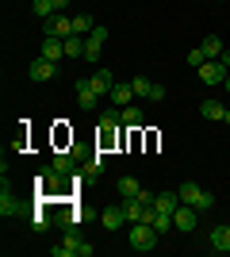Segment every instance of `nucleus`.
I'll list each match as a JSON object with an SVG mask.
<instances>
[{"instance_id": "1", "label": "nucleus", "mask_w": 230, "mask_h": 257, "mask_svg": "<svg viewBox=\"0 0 230 257\" xmlns=\"http://www.w3.org/2000/svg\"><path fill=\"white\" fill-rule=\"evenodd\" d=\"M176 192H180V204H192L196 211H211V207H215V196H211L207 188L192 184V181H184L180 188H176Z\"/></svg>"}, {"instance_id": "2", "label": "nucleus", "mask_w": 230, "mask_h": 257, "mask_svg": "<svg viewBox=\"0 0 230 257\" xmlns=\"http://www.w3.org/2000/svg\"><path fill=\"white\" fill-rule=\"evenodd\" d=\"M157 242H161V234H157L150 223H131V249H138V253H150Z\"/></svg>"}, {"instance_id": "3", "label": "nucleus", "mask_w": 230, "mask_h": 257, "mask_svg": "<svg viewBox=\"0 0 230 257\" xmlns=\"http://www.w3.org/2000/svg\"><path fill=\"white\" fill-rule=\"evenodd\" d=\"M226 69H230V65L222 62V58H211V62L199 65V81H203V85H222V81L230 77Z\"/></svg>"}, {"instance_id": "4", "label": "nucleus", "mask_w": 230, "mask_h": 257, "mask_svg": "<svg viewBox=\"0 0 230 257\" xmlns=\"http://www.w3.org/2000/svg\"><path fill=\"white\" fill-rule=\"evenodd\" d=\"M173 223H176V230H184V234H192V230H196V223H199V211L192 204H180L173 211Z\"/></svg>"}, {"instance_id": "5", "label": "nucleus", "mask_w": 230, "mask_h": 257, "mask_svg": "<svg viewBox=\"0 0 230 257\" xmlns=\"http://www.w3.org/2000/svg\"><path fill=\"white\" fill-rule=\"evenodd\" d=\"M96 100H100V92L92 88V81L81 77L77 81V104H81V111H96Z\"/></svg>"}, {"instance_id": "6", "label": "nucleus", "mask_w": 230, "mask_h": 257, "mask_svg": "<svg viewBox=\"0 0 230 257\" xmlns=\"http://www.w3.org/2000/svg\"><path fill=\"white\" fill-rule=\"evenodd\" d=\"M46 35H54V39H69V35H73V20H69L66 12H54V16L46 20Z\"/></svg>"}, {"instance_id": "7", "label": "nucleus", "mask_w": 230, "mask_h": 257, "mask_svg": "<svg viewBox=\"0 0 230 257\" xmlns=\"http://www.w3.org/2000/svg\"><path fill=\"white\" fill-rule=\"evenodd\" d=\"M50 253H54V257H81V238L73 234V226H66V238H62Z\"/></svg>"}, {"instance_id": "8", "label": "nucleus", "mask_w": 230, "mask_h": 257, "mask_svg": "<svg viewBox=\"0 0 230 257\" xmlns=\"http://www.w3.org/2000/svg\"><path fill=\"white\" fill-rule=\"evenodd\" d=\"M27 73H31V81H54L58 62H50V58H43V54H39V58L31 62V69H27Z\"/></svg>"}, {"instance_id": "9", "label": "nucleus", "mask_w": 230, "mask_h": 257, "mask_svg": "<svg viewBox=\"0 0 230 257\" xmlns=\"http://www.w3.org/2000/svg\"><path fill=\"white\" fill-rule=\"evenodd\" d=\"M123 223H127V215H123V204H119V207H104V211H100V226H104L108 234H115Z\"/></svg>"}, {"instance_id": "10", "label": "nucleus", "mask_w": 230, "mask_h": 257, "mask_svg": "<svg viewBox=\"0 0 230 257\" xmlns=\"http://www.w3.org/2000/svg\"><path fill=\"white\" fill-rule=\"evenodd\" d=\"M211 249L215 253H230V223H219L211 230Z\"/></svg>"}, {"instance_id": "11", "label": "nucleus", "mask_w": 230, "mask_h": 257, "mask_svg": "<svg viewBox=\"0 0 230 257\" xmlns=\"http://www.w3.org/2000/svg\"><path fill=\"white\" fill-rule=\"evenodd\" d=\"M43 58H50V62H62V58H66V39L46 35V39H43Z\"/></svg>"}, {"instance_id": "12", "label": "nucleus", "mask_w": 230, "mask_h": 257, "mask_svg": "<svg viewBox=\"0 0 230 257\" xmlns=\"http://www.w3.org/2000/svg\"><path fill=\"white\" fill-rule=\"evenodd\" d=\"M111 104H119V107H127L134 100V88H131V81H115V85H111Z\"/></svg>"}, {"instance_id": "13", "label": "nucleus", "mask_w": 230, "mask_h": 257, "mask_svg": "<svg viewBox=\"0 0 230 257\" xmlns=\"http://www.w3.org/2000/svg\"><path fill=\"white\" fill-rule=\"evenodd\" d=\"M119 119H123V127H127V131H138V127L146 123L142 107H134V104H127V107H123V111H119Z\"/></svg>"}, {"instance_id": "14", "label": "nucleus", "mask_w": 230, "mask_h": 257, "mask_svg": "<svg viewBox=\"0 0 230 257\" xmlns=\"http://www.w3.org/2000/svg\"><path fill=\"white\" fill-rule=\"evenodd\" d=\"M50 165H54L62 177H73V173H77V154H54V158H50Z\"/></svg>"}, {"instance_id": "15", "label": "nucleus", "mask_w": 230, "mask_h": 257, "mask_svg": "<svg viewBox=\"0 0 230 257\" xmlns=\"http://www.w3.org/2000/svg\"><path fill=\"white\" fill-rule=\"evenodd\" d=\"M88 81H92V88H96L100 96H108V92H111V85H115V77H111V69H96V73L88 77Z\"/></svg>"}, {"instance_id": "16", "label": "nucleus", "mask_w": 230, "mask_h": 257, "mask_svg": "<svg viewBox=\"0 0 230 257\" xmlns=\"http://www.w3.org/2000/svg\"><path fill=\"white\" fill-rule=\"evenodd\" d=\"M153 207H157V211H169V215H173L176 207H180V192H157V196H153Z\"/></svg>"}, {"instance_id": "17", "label": "nucleus", "mask_w": 230, "mask_h": 257, "mask_svg": "<svg viewBox=\"0 0 230 257\" xmlns=\"http://www.w3.org/2000/svg\"><path fill=\"white\" fill-rule=\"evenodd\" d=\"M0 215H4V219H16V215H20V200H16L8 188L0 192Z\"/></svg>"}, {"instance_id": "18", "label": "nucleus", "mask_w": 230, "mask_h": 257, "mask_svg": "<svg viewBox=\"0 0 230 257\" xmlns=\"http://www.w3.org/2000/svg\"><path fill=\"white\" fill-rule=\"evenodd\" d=\"M199 115H203V119H222V115H226V107H222L219 100H203V104H199Z\"/></svg>"}, {"instance_id": "19", "label": "nucleus", "mask_w": 230, "mask_h": 257, "mask_svg": "<svg viewBox=\"0 0 230 257\" xmlns=\"http://www.w3.org/2000/svg\"><path fill=\"white\" fill-rule=\"evenodd\" d=\"M66 58L73 62V58H85V39L81 35H69L66 39Z\"/></svg>"}, {"instance_id": "20", "label": "nucleus", "mask_w": 230, "mask_h": 257, "mask_svg": "<svg viewBox=\"0 0 230 257\" xmlns=\"http://www.w3.org/2000/svg\"><path fill=\"white\" fill-rule=\"evenodd\" d=\"M199 46H203V54H207V58H222V54H226V50H222V39H219V35H207Z\"/></svg>"}, {"instance_id": "21", "label": "nucleus", "mask_w": 230, "mask_h": 257, "mask_svg": "<svg viewBox=\"0 0 230 257\" xmlns=\"http://www.w3.org/2000/svg\"><path fill=\"white\" fill-rule=\"evenodd\" d=\"M31 12H35V16H39V20H50V16H54V0H35V4H31Z\"/></svg>"}, {"instance_id": "22", "label": "nucleus", "mask_w": 230, "mask_h": 257, "mask_svg": "<svg viewBox=\"0 0 230 257\" xmlns=\"http://www.w3.org/2000/svg\"><path fill=\"white\" fill-rule=\"evenodd\" d=\"M138 192H142V184L134 181V177H123V181H119V196H123V200H127V196H138Z\"/></svg>"}, {"instance_id": "23", "label": "nucleus", "mask_w": 230, "mask_h": 257, "mask_svg": "<svg viewBox=\"0 0 230 257\" xmlns=\"http://www.w3.org/2000/svg\"><path fill=\"white\" fill-rule=\"evenodd\" d=\"M92 16H73V35H92Z\"/></svg>"}, {"instance_id": "24", "label": "nucleus", "mask_w": 230, "mask_h": 257, "mask_svg": "<svg viewBox=\"0 0 230 257\" xmlns=\"http://www.w3.org/2000/svg\"><path fill=\"white\" fill-rule=\"evenodd\" d=\"M131 88H134V96H150L153 81H150V77H131Z\"/></svg>"}, {"instance_id": "25", "label": "nucleus", "mask_w": 230, "mask_h": 257, "mask_svg": "<svg viewBox=\"0 0 230 257\" xmlns=\"http://www.w3.org/2000/svg\"><path fill=\"white\" fill-rule=\"evenodd\" d=\"M188 62H192V65L199 69V65H203V62H211V58L203 54V46H192V50H188Z\"/></svg>"}, {"instance_id": "26", "label": "nucleus", "mask_w": 230, "mask_h": 257, "mask_svg": "<svg viewBox=\"0 0 230 257\" xmlns=\"http://www.w3.org/2000/svg\"><path fill=\"white\" fill-rule=\"evenodd\" d=\"M46 226H50V215H46V211H35L31 215V230H46Z\"/></svg>"}, {"instance_id": "27", "label": "nucleus", "mask_w": 230, "mask_h": 257, "mask_svg": "<svg viewBox=\"0 0 230 257\" xmlns=\"http://www.w3.org/2000/svg\"><path fill=\"white\" fill-rule=\"evenodd\" d=\"M104 165H108V161L100 158V154H92V158H88V165H85V173H104Z\"/></svg>"}, {"instance_id": "28", "label": "nucleus", "mask_w": 230, "mask_h": 257, "mask_svg": "<svg viewBox=\"0 0 230 257\" xmlns=\"http://www.w3.org/2000/svg\"><path fill=\"white\" fill-rule=\"evenodd\" d=\"M88 39H92V43H100V46H104V43H108V27H92V35H88Z\"/></svg>"}, {"instance_id": "29", "label": "nucleus", "mask_w": 230, "mask_h": 257, "mask_svg": "<svg viewBox=\"0 0 230 257\" xmlns=\"http://www.w3.org/2000/svg\"><path fill=\"white\" fill-rule=\"evenodd\" d=\"M146 100H157V104H161V100H165V85H153V88H150V96H146Z\"/></svg>"}, {"instance_id": "30", "label": "nucleus", "mask_w": 230, "mask_h": 257, "mask_svg": "<svg viewBox=\"0 0 230 257\" xmlns=\"http://www.w3.org/2000/svg\"><path fill=\"white\" fill-rule=\"evenodd\" d=\"M54 8H58V12H66V8H69V0H54Z\"/></svg>"}, {"instance_id": "31", "label": "nucleus", "mask_w": 230, "mask_h": 257, "mask_svg": "<svg viewBox=\"0 0 230 257\" xmlns=\"http://www.w3.org/2000/svg\"><path fill=\"white\" fill-rule=\"evenodd\" d=\"M222 123H230V107H226V115H222Z\"/></svg>"}, {"instance_id": "32", "label": "nucleus", "mask_w": 230, "mask_h": 257, "mask_svg": "<svg viewBox=\"0 0 230 257\" xmlns=\"http://www.w3.org/2000/svg\"><path fill=\"white\" fill-rule=\"evenodd\" d=\"M222 88H226V92H230V77H226V81H222Z\"/></svg>"}, {"instance_id": "33", "label": "nucleus", "mask_w": 230, "mask_h": 257, "mask_svg": "<svg viewBox=\"0 0 230 257\" xmlns=\"http://www.w3.org/2000/svg\"><path fill=\"white\" fill-rule=\"evenodd\" d=\"M222 62H226V65H230V54H222Z\"/></svg>"}]
</instances>
